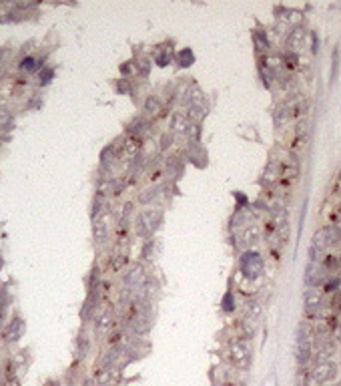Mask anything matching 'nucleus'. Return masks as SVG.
<instances>
[{
  "instance_id": "obj_1",
  "label": "nucleus",
  "mask_w": 341,
  "mask_h": 386,
  "mask_svg": "<svg viewBox=\"0 0 341 386\" xmlns=\"http://www.w3.org/2000/svg\"><path fill=\"white\" fill-rule=\"evenodd\" d=\"M165 216H163V209L159 207H147V209H141L133 219V225H135V234L143 240H149V238H155L157 229L163 225Z\"/></svg>"
},
{
  "instance_id": "obj_2",
  "label": "nucleus",
  "mask_w": 341,
  "mask_h": 386,
  "mask_svg": "<svg viewBox=\"0 0 341 386\" xmlns=\"http://www.w3.org/2000/svg\"><path fill=\"white\" fill-rule=\"evenodd\" d=\"M263 269H265V262L259 252H253V249L243 252V256L239 258V272L243 274V278L257 280V278H261Z\"/></svg>"
},
{
  "instance_id": "obj_3",
  "label": "nucleus",
  "mask_w": 341,
  "mask_h": 386,
  "mask_svg": "<svg viewBox=\"0 0 341 386\" xmlns=\"http://www.w3.org/2000/svg\"><path fill=\"white\" fill-rule=\"evenodd\" d=\"M313 358V330L309 324H301L297 330V360L307 364Z\"/></svg>"
},
{
  "instance_id": "obj_4",
  "label": "nucleus",
  "mask_w": 341,
  "mask_h": 386,
  "mask_svg": "<svg viewBox=\"0 0 341 386\" xmlns=\"http://www.w3.org/2000/svg\"><path fill=\"white\" fill-rule=\"evenodd\" d=\"M187 117L195 123H199L201 119H205L207 111H209V105H207V96L199 87H191L189 91V101H187Z\"/></svg>"
},
{
  "instance_id": "obj_5",
  "label": "nucleus",
  "mask_w": 341,
  "mask_h": 386,
  "mask_svg": "<svg viewBox=\"0 0 341 386\" xmlns=\"http://www.w3.org/2000/svg\"><path fill=\"white\" fill-rule=\"evenodd\" d=\"M331 274L325 269V265L319 264V262H309L307 267H305V284L307 288H319L327 282Z\"/></svg>"
},
{
  "instance_id": "obj_6",
  "label": "nucleus",
  "mask_w": 341,
  "mask_h": 386,
  "mask_svg": "<svg viewBox=\"0 0 341 386\" xmlns=\"http://www.w3.org/2000/svg\"><path fill=\"white\" fill-rule=\"evenodd\" d=\"M335 374H337V366L331 360H325V362H317V364L309 370L307 376H311L317 384H325V382H331V380L335 378Z\"/></svg>"
},
{
  "instance_id": "obj_7",
  "label": "nucleus",
  "mask_w": 341,
  "mask_h": 386,
  "mask_svg": "<svg viewBox=\"0 0 341 386\" xmlns=\"http://www.w3.org/2000/svg\"><path fill=\"white\" fill-rule=\"evenodd\" d=\"M229 354H231V360H233L235 366L245 368V366L249 364L251 352L245 340H233V342L229 344Z\"/></svg>"
},
{
  "instance_id": "obj_8",
  "label": "nucleus",
  "mask_w": 341,
  "mask_h": 386,
  "mask_svg": "<svg viewBox=\"0 0 341 386\" xmlns=\"http://www.w3.org/2000/svg\"><path fill=\"white\" fill-rule=\"evenodd\" d=\"M189 127H191V119L187 117V113L181 111H175L169 119V133L173 137H185L187 139V133H189Z\"/></svg>"
},
{
  "instance_id": "obj_9",
  "label": "nucleus",
  "mask_w": 341,
  "mask_h": 386,
  "mask_svg": "<svg viewBox=\"0 0 341 386\" xmlns=\"http://www.w3.org/2000/svg\"><path fill=\"white\" fill-rule=\"evenodd\" d=\"M175 59V52H173V45L171 43H163V45H157L155 47V52H153V65H157L159 69H165L173 63Z\"/></svg>"
},
{
  "instance_id": "obj_10",
  "label": "nucleus",
  "mask_w": 341,
  "mask_h": 386,
  "mask_svg": "<svg viewBox=\"0 0 341 386\" xmlns=\"http://www.w3.org/2000/svg\"><path fill=\"white\" fill-rule=\"evenodd\" d=\"M161 249H163V245H161V240H157V238H149V240L143 241V247H141V258L145 260V262H155L157 258L161 256Z\"/></svg>"
},
{
  "instance_id": "obj_11",
  "label": "nucleus",
  "mask_w": 341,
  "mask_h": 386,
  "mask_svg": "<svg viewBox=\"0 0 341 386\" xmlns=\"http://www.w3.org/2000/svg\"><path fill=\"white\" fill-rule=\"evenodd\" d=\"M109 231H111V221L109 216L103 214V217H98L94 221V227H92V238L96 243H107L109 241Z\"/></svg>"
},
{
  "instance_id": "obj_12",
  "label": "nucleus",
  "mask_w": 341,
  "mask_h": 386,
  "mask_svg": "<svg viewBox=\"0 0 341 386\" xmlns=\"http://www.w3.org/2000/svg\"><path fill=\"white\" fill-rule=\"evenodd\" d=\"M143 113L147 119H157L163 113V101L157 95H147L145 103H143Z\"/></svg>"
},
{
  "instance_id": "obj_13",
  "label": "nucleus",
  "mask_w": 341,
  "mask_h": 386,
  "mask_svg": "<svg viewBox=\"0 0 341 386\" xmlns=\"http://www.w3.org/2000/svg\"><path fill=\"white\" fill-rule=\"evenodd\" d=\"M24 334V320L23 318H12L10 322H8V326H6V330H4V340L6 342H18L21 338H23Z\"/></svg>"
},
{
  "instance_id": "obj_14",
  "label": "nucleus",
  "mask_w": 341,
  "mask_h": 386,
  "mask_svg": "<svg viewBox=\"0 0 341 386\" xmlns=\"http://www.w3.org/2000/svg\"><path fill=\"white\" fill-rule=\"evenodd\" d=\"M151 127H153L151 119H147L145 115H141V117L133 119V123L127 127V131H129V135H131V137H138V139H143V137H145V135L151 131Z\"/></svg>"
},
{
  "instance_id": "obj_15",
  "label": "nucleus",
  "mask_w": 341,
  "mask_h": 386,
  "mask_svg": "<svg viewBox=\"0 0 341 386\" xmlns=\"http://www.w3.org/2000/svg\"><path fill=\"white\" fill-rule=\"evenodd\" d=\"M321 300H323V294L317 288H307L303 294V304H305V310L307 312H317L321 308Z\"/></svg>"
},
{
  "instance_id": "obj_16",
  "label": "nucleus",
  "mask_w": 341,
  "mask_h": 386,
  "mask_svg": "<svg viewBox=\"0 0 341 386\" xmlns=\"http://www.w3.org/2000/svg\"><path fill=\"white\" fill-rule=\"evenodd\" d=\"M163 191H165V185H161V183L151 185V187H147L145 191L138 195V203L141 205H155V201H159Z\"/></svg>"
},
{
  "instance_id": "obj_17",
  "label": "nucleus",
  "mask_w": 341,
  "mask_h": 386,
  "mask_svg": "<svg viewBox=\"0 0 341 386\" xmlns=\"http://www.w3.org/2000/svg\"><path fill=\"white\" fill-rule=\"evenodd\" d=\"M113 322H114V314L111 308H105L103 312H101V316H98V320H96V324H94V328H96V334L98 336H105L111 328H113Z\"/></svg>"
},
{
  "instance_id": "obj_18",
  "label": "nucleus",
  "mask_w": 341,
  "mask_h": 386,
  "mask_svg": "<svg viewBox=\"0 0 341 386\" xmlns=\"http://www.w3.org/2000/svg\"><path fill=\"white\" fill-rule=\"evenodd\" d=\"M303 41H305V30H303V26H293V30H291V32L287 34V38H285V48L291 50V52H297L299 47L303 45Z\"/></svg>"
},
{
  "instance_id": "obj_19",
  "label": "nucleus",
  "mask_w": 341,
  "mask_h": 386,
  "mask_svg": "<svg viewBox=\"0 0 341 386\" xmlns=\"http://www.w3.org/2000/svg\"><path fill=\"white\" fill-rule=\"evenodd\" d=\"M123 155L125 157H129L131 161L133 159H136L138 155H143V139H138V137H131L129 135V139L125 141V145H123Z\"/></svg>"
},
{
  "instance_id": "obj_20",
  "label": "nucleus",
  "mask_w": 341,
  "mask_h": 386,
  "mask_svg": "<svg viewBox=\"0 0 341 386\" xmlns=\"http://www.w3.org/2000/svg\"><path fill=\"white\" fill-rule=\"evenodd\" d=\"M43 67H45L43 61L36 59V56H32V54H26L24 59H21V63H18V69L23 72H38Z\"/></svg>"
},
{
  "instance_id": "obj_21",
  "label": "nucleus",
  "mask_w": 341,
  "mask_h": 386,
  "mask_svg": "<svg viewBox=\"0 0 341 386\" xmlns=\"http://www.w3.org/2000/svg\"><path fill=\"white\" fill-rule=\"evenodd\" d=\"M259 238H261V231H259V227L257 225H245L243 227V231H241V236H239V240L243 241L245 245H255L257 241H259Z\"/></svg>"
},
{
  "instance_id": "obj_22",
  "label": "nucleus",
  "mask_w": 341,
  "mask_h": 386,
  "mask_svg": "<svg viewBox=\"0 0 341 386\" xmlns=\"http://www.w3.org/2000/svg\"><path fill=\"white\" fill-rule=\"evenodd\" d=\"M253 43H255L257 52H261V54L269 52V48H271L269 36H267V32H263V30H253Z\"/></svg>"
},
{
  "instance_id": "obj_23",
  "label": "nucleus",
  "mask_w": 341,
  "mask_h": 386,
  "mask_svg": "<svg viewBox=\"0 0 341 386\" xmlns=\"http://www.w3.org/2000/svg\"><path fill=\"white\" fill-rule=\"evenodd\" d=\"M105 209H107V195L101 193V191H96L94 199H92V205H91V217L96 221Z\"/></svg>"
},
{
  "instance_id": "obj_24",
  "label": "nucleus",
  "mask_w": 341,
  "mask_h": 386,
  "mask_svg": "<svg viewBox=\"0 0 341 386\" xmlns=\"http://www.w3.org/2000/svg\"><path fill=\"white\" fill-rule=\"evenodd\" d=\"M183 167H185V163H183L179 157H169V159L165 161V171H167V175H169L171 179H177V177L181 175Z\"/></svg>"
},
{
  "instance_id": "obj_25",
  "label": "nucleus",
  "mask_w": 341,
  "mask_h": 386,
  "mask_svg": "<svg viewBox=\"0 0 341 386\" xmlns=\"http://www.w3.org/2000/svg\"><path fill=\"white\" fill-rule=\"evenodd\" d=\"M151 69H153V59L149 56H138L135 61V74H138L141 79H147L151 74Z\"/></svg>"
},
{
  "instance_id": "obj_26",
  "label": "nucleus",
  "mask_w": 341,
  "mask_h": 386,
  "mask_svg": "<svg viewBox=\"0 0 341 386\" xmlns=\"http://www.w3.org/2000/svg\"><path fill=\"white\" fill-rule=\"evenodd\" d=\"M175 59H177V65L183 67V69H189V67L195 65V52L191 48H181Z\"/></svg>"
},
{
  "instance_id": "obj_27",
  "label": "nucleus",
  "mask_w": 341,
  "mask_h": 386,
  "mask_svg": "<svg viewBox=\"0 0 341 386\" xmlns=\"http://www.w3.org/2000/svg\"><path fill=\"white\" fill-rule=\"evenodd\" d=\"M259 74H261V81H263V85H265L267 89L271 87L273 81H275V76H277V74L267 67V63H265L263 56H261V61H259Z\"/></svg>"
},
{
  "instance_id": "obj_28",
  "label": "nucleus",
  "mask_w": 341,
  "mask_h": 386,
  "mask_svg": "<svg viewBox=\"0 0 341 386\" xmlns=\"http://www.w3.org/2000/svg\"><path fill=\"white\" fill-rule=\"evenodd\" d=\"M116 157H118V149H116V145H109L107 149H103V153H101V163H103V167H109V165H113L114 161H116Z\"/></svg>"
},
{
  "instance_id": "obj_29",
  "label": "nucleus",
  "mask_w": 341,
  "mask_h": 386,
  "mask_svg": "<svg viewBox=\"0 0 341 386\" xmlns=\"http://www.w3.org/2000/svg\"><path fill=\"white\" fill-rule=\"evenodd\" d=\"M289 117H291V109L287 107V103L281 105V107H277V111H275V115H273L275 127H283V125L289 121Z\"/></svg>"
},
{
  "instance_id": "obj_30",
  "label": "nucleus",
  "mask_w": 341,
  "mask_h": 386,
  "mask_svg": "<svg viewBox=\"0 0 341 386\" xmlns=\"http://www.w3.org/2000/svg\"><path fill=\"white\" fill-rule=\"evenodd\" d=\"M14 127V117L8 109L0 107V131H12Z\"/></svg>"
},
{
  "instance_id": "obj_31",
  "label": "nucleus",
  "mask_w": 341,
  "mask_h": 386,
  "mask_svg": "<svg viewBox=\"0 0 341 386\" xmlns=\"http://www.w3.org/2000/svg\"><path fill=\"white\" fill-rule=\"evenodd\" d=\"M89 350H91V338L81 334L76 338V354H78V358H85L89 354Z\"/></svg>"
},
{
  "instance_id": "obj_32",
  "label": "nucleus",
  "mask_w": 341,
  "mask_h": 386,
  "mask_svg": "<svg viewBox=\"0 0 341 386\" xmlns=\"http://www.w3.org/2000/svg\"><path fill=\"white\" fill-rule=\"evenodd\" d=\"M235 294L229 290V292H225V296H223V300H221V310L223 312H227V314H231V312H235Z\"/></svg>"
},
{
  "instance_id": "obj_33",
  "label": "nucleus",
  "mask_w": 341,
  "mask_h": 386,
  "mask_svg": "<svg viewBox=\"0 0 341 386\" xmlns=\"http://www.w3.org/2000/svg\"><path fill=\"white\" fill-rule=\"evenodd\" d=\"M52 79H54V69H52V67H46V65H45V67L38 71V85H41V87H46V85H48Z\"/></svg>"
},
{
  "instance_id": "obj_34",
  "label": "nucleus",
  "mask_w": 341,
  "mask_h": 386,
  "mask_svg": "<svg viewBox=\"0 0 341 386\" xmlns=\"http://www.w3.org/2000/svg\"><path fill=\"white\" fill-rule=\"evenodd\" d=\"M281 61H283V65H285L287 69H295L297 65H299V54H297V52H291V50H285V52L281 54Z\"/></svg>"
},
{
  "instance_id": "obj_35",
  "label": "nucleus",
  "mask_w": 341,
  "mask_h": 386,
  "mask_svg": "<svg viewBox=\"0 0 341 386\" xmlns=\"http://www.w3.org/2000/svg\"><path fill=\"white\" fill-rule=\"evenodd\" d=\"M323 290H325V294H335L337 290H341V278H337V276H329L327 282L323 284Z\"/></svg>"
},
{
  "instance_id": "obj_36",
  "label": "nucleus",
  "mask_w": 341,
  "mask_h": 386,
  "mask_svg": "<svg viewBox=\"0 0 341 386\" xmlns=\"http://www.w3.org/2000/svg\"><path fill=\"white\" fill-rule=\"evenodd\" d=\"M245 306H247V318H251V320H257V316L261 314V306H259V302H257V300H249Z\"/></svg>"
},
{
  "instance_id": "obj_37",
  "label": "nucleus",
  "mask_w": 341,
  "mask_h": 386,
  "mask_svg": "<svg viewBox=\"0 0 341 386\" xmlns=\"http://www.w3.org/2000/svg\"><path fill=\"white\" fill-rule=\"evenodd\" d=\"M116 93H121V95H133L131 81H129V79H121V81L116 83Z\"/></svg>"
},
{
  "instance_id": "obj_38",
  "label": "nucleus",
  "mask_w": 341,
  "mask_h": 386,
  "mask_svg": "<svg viewBox=\"0 0 341 386\" xmlns=\"http://www.w3.org/2000/svg\"><path fill=\"white\" fill-rule=\"evenodd\" d=\"M173 141H175V137H173V135H171L169 131H167V133H163V135H161V141H159V143H161V151H167V149H169V147L173 145Z\"/></svg>"
},
{
  "instance_id": "obj_39",
  "label": "nucleus",
  "mask_w": 341,
  "mask_h": 386,
  "mask_svg": "<svg viewBox=\"0 0 341 386\" xmlns=\"http://www.w3.org/2000/svg\"><path fill=\"white\" fill-rule=\"evenodd\" d=\"M337 72H339V48L333 50V72H331V81L337 79Z\"/></svg>"
},
{
  "instance_id": "obj_40",
  "label": "nucleus",
  "mask_w": 341,
  "mask_h": 386,
  "mask_svg": "<svg viewBox=\"0 0 341 386\" xmlns=\"http://www.w3.org/2000/svg\"><path fill=\"white\" fill-rule=\"evenodd\" d=\"M10 56H12V48H10V47H0V67H2L6 61H10Z\"/></svg>"
},
{
  "instance_id": "obj_41",
  "label": "nucleus",
  "mask_w": 341,
  "mask_h": 386,
  "mask_svg": "<svg viewBox=\"0 0 341 386\" xmlns=\"http://www.w3.org/2000/svg\"><path fill=\"white\" fill-rule=\"evenodd\" d=\"M121 72H123L125 76L133 74V72H135V61H127V63H123V65H121Z\"/></svg>"
},
{
  "instance_id": "obj_42",
  "label": "nucleus",
  "mask_w": 341,
  "mask_h": 386,
  "mask_svg": "<svg viewBox=\"0 0 341 386\" xmlns=\"http://www.w3.org/2000/svg\"><path fill=\"white\" fill-rule=\"evenodd\" d=\"M309 36H311V52H313V54H317V50H319V38H317V34H315V32H311Z\"/></svg>"
},
{
  "instance_id": "obj_43",
  "label": "nucleus",
  "mask_w": 341,
  "mask_h": 386,
  "mask_svg": "<svg viewBox=\"0 0 341 386\" xmlns=\"http://www.w3.org/2000/svg\"><path fill=\"white\" fill-rule=\"evenodd\" d=\"M6 386H21V384H18L16 380H8V382H6Z\"/></svg>"
},
{
  "instance_id": "obj_44",
  "label": "nucleus",
  "mask_w": 341,
  "mask_h": 386,
  "mask_svg": "<svg viewBox=\"0 0 341 386\" xmlns=\"http://www.w3.org/2000/svg\"><path fill=\"white\" fill-rule=\"evenodd\" d=\"M46 386H61V382H48Z\"/></svg>"
},
{
  "instance_id": "obj_45",
  "label": "nucleus",
  "mask_w": 341,
  "mask_h": 386,
  "mask_svg": "<svg viewBox=\"0 0 341 386\" xmlns=\"http://www.w3.org/2000/svg\"><path fill=\"white\" fill-rule=\"evenodd\" d=\"M0 79H4V72H2V71H0Z\"/></svg>"
},
{
  "instance_id": "obj_46",
  "label": "nucleus",
  "mask_w": 341,
  "mask_h": 386,
  "mask_svg": "<svg viewBox=\"0 0 341 386\" xmlns=\"http://www.w3.org/2000/svg\"><path fill=\"white\" fill-rule=\"evenodd\" d=\"M0 267H2V260H0Z\"/></svg>"
}]
</instances>
